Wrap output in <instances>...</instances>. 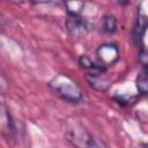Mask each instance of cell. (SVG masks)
I'll return each mask as SVG.
<instances>
[{"instance_id": "6da1fadb", "label": "cell", "mask_w": 148, "mask_h": 148, "mask_svg": "<svg viewBox=\"0 0 148 148\" xmlns=\"http://www.w3.org/2000/svg\"><path fill=\"white\" fill-rule=\"evenodd\" d=\"M67 140L76 148H108L98 138L90 134L80 123L74 121L66 131Z\"/></svg>"}, {"instance_id": "7a4b0ae2", "label": "cell", "mask_w": 148, "mask_h": 148, "mask_svg": "<svg viewBox=\"0 0 148 148\" xmlns=\"http://www.w3.org/2000/svg\"><path fill=\"white\" fill-rule=\"evenodd\" d=\"M49 86L57 95L67 102L77 103L82 98V91L77 83L66 74H58L50 81Z\"/></svg>"}, {"instance_id": "3957f363", "label": "cell", "mask_w": 148, "mask_h": 148, "mask_svg": "<svg viewBox=\"0 0 148 148\" xmlns=\"http://www.w3.org/2000/svg\"><path fill=\"white\" fill-rule=\"evenodd\" d=\"M96 56L98 58L99 65H102L103 67L112 66L119 60L120 57L118 46L112 43H106L98 46V49L96 50Z\"/></svg>"}, {"instance_id": "277c9868", "label": "cell", "mask_w": 148, "mask_h": 148, "mask_svg": "<svg viewBox=\"0 0 148 148\" xmlns=\"http://www.w3.org/2000/svg\"><path fill=\"white\" fill-rule=\"evenodd\" d=\"M66 28L73 38H83L88 34V25L80 14H67Z\"/></svg>"}, {"instance_id": "5b68a950", "label": "cell", "mask_w": 148, "mask_h": 148, "mask_svg": "<svg viewBox=\"0 0 148 148\" xmlns=\"http://www.w3.org/2000/svg\"><path fill=\"white\" fill-rule=\"evenodd\" d=\"M1 130H2V134L7 139L14 138L15 126H14V123L12 120L9 112L7 111V109L5 106L1 108Z\"/></svg>"}, {"instance_id": "8992f818", "label": "cell", "mask_w": 148, "mask_h": 148, "mask_svg": "<svg viewBox=\"0 0 148 148\" xmlns=\"http://www.w3.org/2000/svg\"><path fill=\"white\" fill-rule=\"evenodd\" d=\"M147 29H148V16H146L142 12H140L133 29V39L135 40V43H140L142 40V37Z\"/></svg>"}, {"instance_id": "52a82bcc", "label": "cell", "mask_w": 148, "mask_h": 148, "mask_svg": "<svg viewBox=\"0 0 148 148\" xmlns=\"http://www.w3.org/2000/svg\"><path fill=\"white\" fill-rule=\"evenodd\" d=\"M88 83L96 90L104 91L109 88L110 82L104 77V73H98V74H88L87 75Z\"/></svg>"}, {"instance_id": "ba28073f", "label": "cell", "mask_w": 148, "mask_h": 148, "mask_svg": "<svg viewBox=\"0 0 148 148\" xmlns=\"http://www.w3.org/2000/svg\"><path fill=\"white\" fill-rule=\"evenodd\" d=\"M136 89L142 95H148V69L142 68V71L139 73L136 81Z\"/></svg>"}, {"instance_id": "9c48e42d", "label": "cell", "mask_w": 148, "mask_h": 148, "mask_svg": "<svg viewBox=\"0 0 148 148\" xmlns=\"http://www.w3.org/2000/svg\"><path fill=\"white\" fill-rule=\"evenodd\" d=\"M117 28V20L113 15H105L103 18V30L106 34H113Z\"/></svg>"}, {"instance_id": "30bf717a", "label": "cell", "mask_w": 148, "mask_h": 148, "mask_svg": "<svg viewBox=\"0 0 148 148\" xmlns=\"http://www.w3.org/2000/svg\"><path fill=\"white\" fill-rule=\"evenodd\" d=\"M65 6L67 7V14H80V10L83 7V2H66Z\"/></svg>"}, {"instance_id": "8fae6325", "label": "cell", "mask_w": 148, "mask_h": 148, "mask_svg": "<svg viewBox=\"0 0 148 148\" xmlns=\"http://www.w3.org/2000/svg\"><path fill=\"white\" fill-rule=\"evenodd\" d=\"M139 62L141 64L142 68L148 69V50H141L139 53Z\"/></svg>"}, {"instance_id": "7c38bea8", "label": "cell", "mask_w": 148, "mask_h": 148, "mask_svg": "<svg viewBox=\"0 0 148 148\" xmlns=\"http://www.w3.org/2000/svg\"><path fill=\"white\" fill-rule=\"evenodd\" d=\"M143 148H148V143H146V145L143 146Z\"/></svg>"}]
</instances>
